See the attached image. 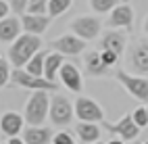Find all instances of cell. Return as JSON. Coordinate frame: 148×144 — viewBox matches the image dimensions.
Wrapping results in <instances>:
<instances>
[{"label":"cell","mask_w":148,"mask_h":144,"mask_svg":"<svg viewBox=\"0 0 148 144\" xmlns=\"http://www.w3.org/2000/svg\"><path fill=\"white\" fill-rule=\"evenodd\" d=\"M75 115L79 121H88V123H96V121H102V109L98 107V102L90 100V98H77L75 102Z\"/></svg>","instance_id":"52a82bcc"},{"label":"cell","mask_w":148,"mask_h":144,"mask_svg":"<svg viewBox=\"0 0 148 144\" xmlns=\"http://www.w3.org/2000/svg\"><path fill=\"white\" fill-rule=\"evenodd\" d=\"M54 144H73V138L67 132H58L54 136Z\"/></svg>","instance_id":"f1b7e54d"},{"label":"cell","mask_w":148,"mask_h":144,"mask_svg":"<svg viewBox=\"0 0 148 144\" xmlns=\"http://www.w3.org/2000/svg\"><path fill=\"white\" fill-rule=\"evenodd\" d=\"M71 29L75 36H79L82 40H94L100 34V21L96 17H79L71 23Z\"/></svg>","instance_id":"ba28073f"},{"label":"cell","mask_w":148,"mask_h":144,"mask_svg":"<svg viewBox=\"0 0 148 144\" xmlns=\"http://www.w3.org/2000/svg\"><path fill=\"white\" fill-rule=\"evenodd\" d=\"M0 130L8 138H17V134L23 130V117L19 113H4L0 119Z\"/></svg>","instance_id":"5bb4252c"},{"label":"cell","mask_w":148,"mask_h":144,"mask_svg":"<svg viewBox=\"0 0 148 144\" xmlns=\"http://www.w3.org/2000/svg\"><path fill=\"white\" fill-rule=\"evenodd\" d=\"M84 65H86L88 73H92V75H104L108 69H111V67L102 61L100 50H90L86 54V59H84Z\"/></svg>","instance_id":"ac0fdd59"},{"label":"cell","mask_w":148,"mask_h":144,"mask_svg":"<svg viewBox=\"0 0 148 144\" xmlns=\"http://www.w3.org/2000/svg\"><path fill=\"white\" fill-rule=\"evenodd\" d=\"M8 15V4H6V0H0V19H6Z\"/></svg>","instance_id":"f546056e"},{"label":"cell","mask_w":148,"mask_h":144,"mask_svg":"<svg viewBox=\"0 0 148 144\" xmlns=\"http://www.w3.org/2000/svg\"><path fill=\"white\" fill-rule=\"evenodd\" d=\"M90 4L96 13H106L117 6V0H90Z\"/></svg>","instance_id":"603a6c76"},{"label":"cell","mask_w":148,"mask_h":144,"mask_svg":"<svg viewBox=\"0 0 148 144\" xmlns=\"http://www.w3.org/2000/svg\"><path fill=\"white\" fill-rule=\"evenodd\" d=\"M21 23H23V29H25V34L42 36V34L46 32L48 23H50V15H32V13H25Z\"/></svg>","instance_id":"8fae6325"},{"label":"cell","mask_w":148,"mask_h":144,"mask_svg":"<svg viewBox=\"0 0 148 144\" xmlns=\"http://www.w3.org/2000/svg\"><path fill=\"white\" fill-rule=\"evenodd\" d=\"M104 128L108 132H113V134H119L123 140H134L138 134H140V130H142V128L136 125V121H134L132 115H123L117 123H106Z\"/></svg>","instance_id":"30bf717a"},{"label":"cell","mask_w":148,"mask_h":144,"mask_svg":"<svg viewBox=\"0 0 148 144\" xmlns=\"http://www.w3.org/2000/svg\"><path fill=\"white\" fill-rule=\"evenodd\" d=\"M50 121L54 123V125H69V123L73 121V107L71 102H69L65 96L61 94H54L52 100H50Z\"/></svg>","instance_id":"277c9868"},{"label":"cell","mask_w":148,"mask_h":144,"mask_svg":"<svg viewBox=\"0 0 148 144\" xmlns=\"http://www.w3.org/2000/svg\"><path fill=\"white\" fill-rule=\"evenodd\" d=\"M144 29H146V34H148V19H146V23H144Z\"/></svg>","instance_id":"d6a6232c"},{"label":"cell","mask_w":148,"mask_h":144,"mask_svg":"<svg viewBox=\"0 0 148 144\" xmlns=\"http://www.w3.org/2000/svg\"><path fill=\"white\" fill-rule=\"evenodd\" d=\"M106 144H123L121 140H111V142H106Z\"/></svg>","instance_id":"1f68e13d"},{"label":"cell","mask_w":148,"mask_h":144,"mask_svg":"<svg viewBox=\"0 0 148 144\" xmlns=\"http://www.w3.org/2000/svg\"><path fill=\"white\" fill-rule=\"evenodd\" d=\"M75 132H77V136H79L86 144H94V142H98V138H100V128H98L96 123L79 121L75 125Z\"/></svg>","instance_id":"d6986e66"},{"label":"cell","mask_w":148,"mask_h":144,"mask_svg":"<svg viewBox=\"0 0 148 144\" xmlns=\"http://www.w3.org/2000/svg\"><path fill=\"white\" fill-rule=\"evenodd\" d=\"M108 23L113 27H130L134 23V11L130 4H117L111 11V19Z\"/></svg>","instance_id":"4fadbf2b"},{"label":"cell","mask_w":148,"mask_h":144,"mask_svg":"<svg viewBox=\"0 0 148 144\" xmlns=\"http://www.w3.org/2000/svg\"><path fill=\"white\" fill-rule=\"evenodd\" d=\"M50 113V100L46 92H36L25 104V121L29 125H42L46 115Z\"/></svg>","instance_id":"7a4b0ae2"},{"label":"cell","mask_w":148,"mask_h":144,"mask_svg":"<svg viewBox=\"0 0 148 144\" xmlns=\"http://www.w3.org/2000/svg\"><path fill=\"white\" fill-rule=\"evenodd\" d=\"M11 82L15 86H21V88H29V90H36V92H56L58 94V86L46 77H38V75H32L23 69H15L13 71V77Z\"/></svg>","instance_id":"3957f363"},{"label":"cell","mask_w":148,"mask_h":144,"mask_svg":"<svg viewBox=\"0 0 148 144\" xmlns=\"http://www.w3.org/2000/svg\"><path fill=\"white\" fill-rule=\"evenodd\" d=\"M71 2H73V0H50V4H48V13H50V17L63 15Z\"/></svg>","instance_id":"7402d4cb"},{"label":"cell","mask_w":148,"mask_h":144,"mask_svg":"<svg viewBox=\"0 0 148 144\" xmlns=\"http://www.w3.org/2000/svg\"><path fill=\"white\" fill-rule=\"evenodd\" d=\"M63 65H65V59H63V54H61V52H50V54L46 56L44 77H46V80H50V82H54L56 73H61Z\"/></svg>","instance_id":"ffe728a7"},{"label":"cell","mask_w":148,"mask_h":144,"mask_svg":"<svg viewBox=\"0 0 148 144\" xmlns=\"http://www.w3.org/2000/svg\"><path fill=\"white\" fill-rule=\"evenodd\" d=\"M146 109H148V107H146Z\"/></svg>","instance_id":"8d00e7d4"},{"label":"cell","mask_w":148,"mask_h":144,"mask_svg":"<svg viewBox=\"0 0 148 144\" xmlns=\"http://www.w3.org/2000/svg\"><path fill=\"white\" fill-rule=\"evenodd\" d=\"M48 4H50V0H29L27 13H32V15H44V11H48Z\"/></svg>","instance_id":"cb8c5ba5"},{"label":"cell","mask_w":148,"mask_h":144,"mask_svg":"<svg viewBox=\"0 0 148 144\" xmlns=\"http://www.w3.org/2000/svg\"><path fill=\"white\" fill-rule=\"evenodd\" d=\"M94 144H102V142H94Z\"/></svg>","instance_id":"836d02e7"},{"label":"cell","mask_w":148,"mask_h":144,"mask_svg":"<svg viewBox=\"0 0 148 144\" xmlns=\"http://www.w3.org/2000/svg\"><path fill=\"white\" fill-rule=\"evenodd\" d=\"M23 140L25 144H48L52 138V132L48 128H42V125H32V128H25L23 132Z\"/></svg>","instance_id":"2e32d148"},{"label":"cell","mask_w":148,"mask_h":144,"mask_svg":"<svg viewBox=\"0 0 148 144\" xmlns=\"http://www.w3.org/2000/svg\"><path fill=\"white\" fill-rule=\"evenodd\" d=\"M117 82L123 84L127 92H130L134 98L138 100H148V80L146 77H136V75H130V73H125V71H117Z\"/></svg>","instance_id":"8992f818"},{"label":"cell","mask_w":148,"mask_h":144,"mask_svg":"<svg viewBox=\"0 0 148 144\" xmlns=\"http://www.w3.org/2000/svg\"><path fill=\"white\" fill-rule=\"evenodd\" d=\"M21 27L23 23L15 17H6L0 21V42L2 44H8V42H15L19 34H21Z\"/></svg>","instance_id":"7c38bea8"},{"label":"cell","mask_w":148,"mask_h":144,"mask_svg":"<svg viewBox=\"0 0 148 144\" xmlns=\"http://www.w3.org/2000/svg\"><path fill=\"white\" fill-rule=\"evenodd\" d=\"M11 8L15 13L23 15V13H27V8H29V0H11Z\"/></svg>","instance_id":"4316f807"},{"label":"cell","mask_w":148,"mask_h":144,"mask_svg":"<svg viewBox=\"0 0 148 144\" xmlns=\"http://www.w3.org/2000/svg\"><path fill=\"white\" fill-rule=\"evenodd\" d=\"M127 67L138 75H148V42L140 40L127 52Z\"/></svg>","instance_id":"5b68a950"},{"label":"cell","mask_w":148,"mask_h":144,"mask_svg":"<svg viewBox=\"0 0 148 144\" xmlns=\"http://www.w3.org/2000/svg\"><path fill=\"white\" fill-rule=\"evenodd\" d=\"M144 144H148V142H144Z\"/></svg>","instance_id":"e575fe53"},{"label":"cell","mask_w":148,"mask_h":144,"mask_svg":"<svg viewBox=\"0 0 148 144\" xmlns=\"http://www.w3.org/2000/svg\"><path fill=\"white\" fill-rule=\"evenodd\" d=\"M54 46V50L56 52H61V54H79L86 50V40H82L79 36H75V34H67V36H61V38H56V40L52 42Z\"/></svg>","instance_id":"9c48e42d"},{"label":"cell","mask_w":148,"mask_h":144,"mask_svg":"<svg viewBox=\"0 0 148 144\" xmlns=\"http://www.w3.org/2000/svg\"><path fill=\"white\" fill-rule=\"evenodd\" d=\"M58 75H61L63 84L67 86L69 90H73V92H79V90H82V73H79V69H77L75 65L65 63Z\"/></svg>","instance_id":"9a60e30c"},{"label":"cell","mask_w":148,"mask_h":144,"mask_svg":"<svg viewBox=\"0 0 148 144\" xmlns=\"http://www.w3.org/2000/svg\"><path fill=\"white\" fill-rule=\"evenodd\" d=\"M13 77V73L8 71V63L6 59H0V86H6V82Z\"/></svg>","instance_id":"484cf974"},{"label":"cell","mask_w":148,"mask_h":144,"mask_svg":"<svg viewBox=\"0 0 148 144\" xmlns=\"http://www.w3.org/2000/svg\"><path fill=\"white\" fill-rule=\"evenodd\" d=\"M4 144H6V142H4Z\"/></svg>","instance_id":"d590c367"},{"label":"cell","mask_w":148,"mask_h":144,"mask_svg":"<svg viewBox=\"0 0 148 144\" xmlns=\"http://www.w3.org/2000/svg\"><path fill=\"white\" fill-rule=\"evenodd\" d=\"M25 140H19V138H11V140H8V144H23Z\"/></svg>","instance_id":"4dcf8cb0"},{"label":"cell","mask_w":148,"mask_h":144,"mask_svg":"<svg viewBox=\"0 0 148 144\" xmlns=\"http://www.w3.org/2000/svg\"><path fill=\"white\" fill-rule=\"evenodd\" d=\"M40 44H42L40 36H34V34L19 36L17 40L11 44L8 61L15 65V69H23V65H27L38 52H40Z\"/></svg>","instance_id":"6da1fadb"},{"label":"cell","mask_w":148,"mask_h":144,"mask_svg":"<svg viewBox=\"0 0 148 144\" xmlns=\"http://www.w3.org/2000/svg\"><path fill=\"white\" fill-rule=\"evenodd\" d=\"M123 48H125V36L123 34H119V32L104 34L102 42H100V50H108V52H115L117 56H121Z\"/></svg>","instance_id":"e0dca14e"},{"label":"cell","mask_w":148,"mask_h":144,"mask_svg":"<svg viewBox=\"0 0 148 144\" xmlns=\"http://www.w3.org/2000/svg\"><path fill=\"white\" fill-rule=\"evenodd\" d=\"M100 54H102V61L108 65V67H113L117 61H119V56H117L115 52H108V50H100Z\"/></svg>","instance_id":"83f0119b"},{"label":"cell","mask_w":148,"mask_h":144,"mask_svg":"<svg viewBox=\"0 0 148 144\" xmlns=\"http://www.w3.org/2000/svg\"><path fill=\"white\" fill-rule=\"evenodd\" d=\"M46 56H48V52H44V50H40L32 61H29L27 65H25V71L27 73H32V75H38V77H44V67H46Z\"/></svg>","instance_id":"44dd1931"},{"label":"cell","mask_w":148,"mask_h":144,"mask_svg":"<svg viewBox=\"0 0 148 144\" xmlns=\"http://www.w3.org/2000/svg\"><path fill=\"white\" fill-rule=\"evenodd\" d=\"M132 117H134V121H136L138 128H146V125H148V109H146V107L136 109V111L132 113Z\"/></svg>","instance_id":"d4e9b609"}]
</instances>
